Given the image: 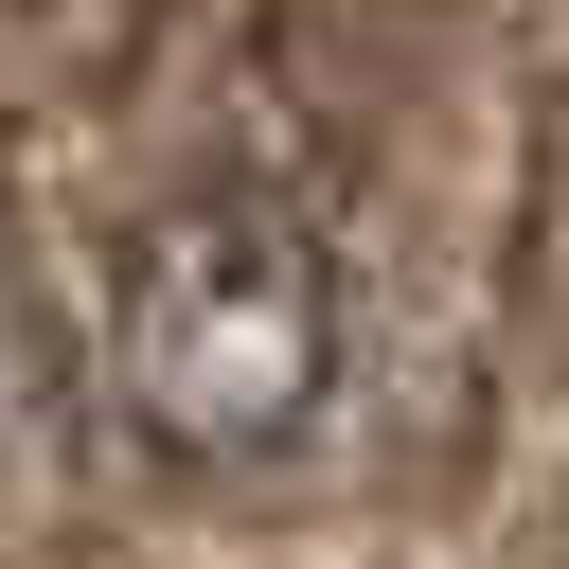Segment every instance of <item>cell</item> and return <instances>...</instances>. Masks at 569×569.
<instances>
[{"instance_id": "cell-1", "label": "cell", "mask_w": 569, "mask_h": 569, "mask_svg": "<svg viewBox=\"0 0 569 569\" xmlns=\"http://www.w3.org/2000/svg\"><path fill=\"white\" fill-rule=\"evenodd\" d=\"M338 356H356L338 249L267 178H178L124 231V267H107V391L178 462H284V445H320Z\"/></svg>"}]
</instances>
